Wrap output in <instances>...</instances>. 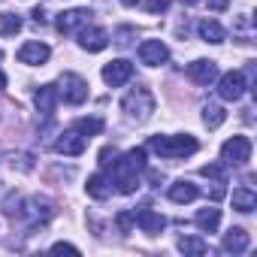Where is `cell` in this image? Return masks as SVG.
<instances>
[{
  "label": "cell",
  "mask_w": 257,
  "mask_h": 257,
  "mask_svg": "<svg viewBox=\"0 0 257 257\" xmlns=\"http://www.w3.org/2000/svg\"><path fill=\"white\" fill-rule=\"evenodd\" d=\"M233 209L242 212V215L254 212V209H257V194H254L251 188H236V191H233Z\"/></svg>",
  "instance_id": "44dd1931"
},
{
  "label": "cell",
  "mask_w": 257,
  "mask_h": 257,
  "mask_svg": "<svg viewBox=\"0 0 257 257\" xmlns=\"http://www.w3.org/2000/svg\"><path fill=\"white\" fill-rule=\"evenodd\" d=\"M79 46L85 52H103L109 46V34L103 28H82L79 31Z\"/></svg>",
  "instance_id": "5bb4252c"
},
{
  "label": "cell",
  "mask_w": 257,
  "mask_h": 257,
  "mask_svg": "<svg viewBox=\"0 0 257 257\" xmlns=\"http://www.w3.org/2000/svg\"><path fill=\"white\" fill-rule=\"evenodd\" d=\"M61 94H58V85H40L37 94H34V103H37V112L40 115H55V106H58Z\"/></svg>",
  "instance_id": "7c38bea8"
},
{
  "label": "cell",
  "mask_w": 257,
  "mask_h": 257,
  "mask_svg": "<svg viewBox=\"0 0 257 257\" xmlns=\"http://www.w3.org/2000/svg\"><path fill=\"white\" fill-rule=\"evenodd\" d=\"M121 112L131 118V121H137V124L149 121L152 112H155V94L149 88H134L131 94L121 97Z\"/></svg>",
  "instance_id": "3957f363"
},
{
  "label": "cell",
  "mask_w": 257,
  "mask_h": 257,
  "mask_svg": "<svg viewBox=\"0 0 257 257\" xmlns=\"http://www.w3.org/2000/svg\"><path fill=\"white\" fill-rule=\"evenodd\" d=\"M182 4H188V7H194V4H200V0H182Z\"/></svg>",
  "instance_id": "e575fe53"
},
{
  "label": "cell",
  "mask_w": 257,
  "mask_h": 257,
  "mask_svg": "<svg viewBox=\"0 0 257 257\" xmlns=\"http://www.w3.org/2000/svg\"><path fill=\"white\" fill-rule=\"evenodd\" d=\"M115 224H118V230H121V233H131V227L137 224V215H134V212H118Z\"/></svg>",
  "instance_id": "484cf974"
},
{
  "label": "cell",
  "mask_w": 257,
  "mask_h": 257,
  "mask_svg": "<svg viewBox=\"0 0 257 257\" xmlns=\"http://www.w3.org/2000/svg\"><path fill=\"white\" fill-rule=\"evenodd\" d=\"M115 158H118V152H115V149H109V146H106V149H103V152H100V167H106V170H109V167H112V164H115Z\"/></svg>",
  "instance_id": "83f0119b"
},
{
  "label": "cell",
  "mask_w": 257,
  "mask_h": 257,
  "mask_svg": "<svg viewBox=\"0 0 257 257\" xmlns=\"http://www.w3.org/2000/svg\"><path fill=\"white\" fill-rule=\"evenodd\" d=\"M140 61H143L146 67H161V64H167V61H170L167 43H161V40H146V43L140 46Z\"/></svg>",
  "instance_id": "ba28073f"
},
{
  "label": "cell",
  "mask_w": 257,
  "mask_h": 257,
  "mask_svg": "<svg viewBox=\"0 0 257 257\" xmlns=\"http://www.w3.org/2000/svg\"><path fill=\"white\" fill-rule=\"evenodd\" d=\"M248 245H251V236H248L242 227H233V230L224 233V245H221V248H224L227 254H245Z\"/></svg>",
  "instance_id": "2e32d148"
},
{
  "label": "cell",
  "mask_w": 257,
  "mask_h": 257,
  "mask_svg": "<svg viewBox=\"0 0 257 257\" xmlns=\"http://www.w3.org/2000/svg\"><path fill=\"white\" fill-rule=\"evenodd\" d=\"M224 121H227V112H224V106H218V103H206V106H203V124L209 127V131L221 127Z\"/></svg>",
  "instance_id": "7402d4cb"
},
{
  "label": "cell",
  "mask_w": 257,
  "mask_h": 257,
  "mask_svg": "<svg viewBox=\"0 0 257 257\" xmlns=\"http://www.w3.org/2000/svg\"><path fill=\"white\" fill-rule=\"evenodd\" d=\"M85 191H88V197H94V200H106V197L112 194V182H109L103 173H94V176L88 179Z\"/></svg>",
  "instance_id": "ffe728a7"
},
{
  "label": "cell",
  "mask_w": 257,
  "mask_h": 257,
  "mask_svg": "<svg viewBox=\"0 0 257 257\" xmlns=\"http://www.w3.org/2000/svg\"><path fill=\"white\" fill-rule=\"evenodd\" d=\"M179 251H182V254H194V257H200V254L209 251V242L200 239V236H182V239H179Z\"/></svg>",
  "instance_id": "603a6c76"
},
{
  "label": "cell",
  "mask_w": 257,
  "mask_h": 257,
  "mask_svg": "<svg viewBox=\"0 0 257 257\" xmlns=\"http://www.w3.org/2000/svg\"><path fill=\"white\" fill-rule=\"evenodd\" d=\"M194 224H197L203 233H215V230H218V224H221V209H215V206L200 209V212L194 215Z\"/></svg>",
  "instance_id": "d6986e66"
},
{
  "label": "cell",
  "mask_w": 257,
  "mask_h": 257,
  "mask_svg": "<svg viewBox=\"0 0 257 257\" xmlns=\"http://www.w3.org/2000/svg\"><path fill=\"white\" fill-rule=\"evenodd\" d=\"M88 22H91V10H67V13L58 16V31L61 34H76Z\"/></svg>",
  "instance_id": "30bf717a"
},
{
  "label": "cell",
  "mask_w": 257,
  "mask_h": 257,
  "mask_svg": "<svg viewBox=\"0 0 257 257\" xmlns=\"http://www.w3.org/2000/svg\"><path fill=\"white\" fill-rule=\"evenodd\" d=\"M245 73H239V70H230V73H224L221 79H218V97L221 100H242V94H245Z\"/></svg>",
  "instance_id": "8992f818"
},
{
  "label": "cell",
  "mask_w": 257,
  "mask_h": 257,
  "mask_svg": "<svg viewBox=\"0 0 257 257\" xmlns=\"http://www.w3.org/2000/svg\"><path fill=\"white\" fill-rule=\"evenodd\" d=\"M137 215V224L143 227V233H149V236H158L164 227H167V218L161 215V212H155V209H140V212H134Z\"/></svg>",
  "instance_id": "9a60e30c"
},
{
  "label": "cell",
  "mask_w": 257,
  "mask_h": 257,
  "mask_svg": "<svg viewBox=\"0 0 257 257\" xmlns=\"http://www.w3.org/2000/svg\"><path fill=\"white\" fill-rule=\"evenodd\" d=\"M34 25H46V13L43 10H34Z\"/></svg>",
  "instance_id": "4dcf8cb0"
},
{
  "label": "cell",
  "mask_w": 257,
  "mask_h": 257,
  "mask_svg": "<svg viewBox=\"0 0 257 257\" xmlns=\"http://www.w3.org/2000/svg\"><path fill=\"white\" fill-rule=\"evenodd\" d=\"M131 79H134V64L124 61V58L109 61V64L103 67V82H106L109 88H121L124 82H131Z\"/></svg>",
  "instance_id": "52a82bcc"
},
{
  "label": "cell",
  "mask_w": 257,
  "mask_h": 257,
  "mask_svg": "<svg viewBox=\"0 0 257 257\" xmlns=\"http://www.w3.org/2000/svg\"><path fill=\"white\" fill-rule=\"evenodd\" d=\"M52 251H58V254H61V251H70V254H79V248H76V245H70V242H55V245H52Z\"/></svg>",
  "instance_id": "f546056e"
},
{
  "label": "cell",
  "mask_w": 257,
  "mask_h": 257,
  "mask_svg": "<svg viewBox=\"0 0 257 257\" xmlns=\"http://www.w3.org/2000/svg\"><path fill=\"white\" fill-rule=\"evenodd\" d=\"M55 152L58 155H67V158H76V155L85 152V137L79 131H64L58 137V143H55Z\"/></svg>",
  "instance_id": "4fadbf2b"
},
{
  "label": "cell",
  "mask_w": 257,
  "mask_h": 257,
  "mask_svg": "<svg viewBox=\"0 0 257 257\" xmlns=\"http://www.w3.org/2000/svg\"><path fill=\"white\" fill-rule=\"evenodd\" d=\"M0 58H4V52H0Z\"/></svg>",
  "instance_id": "d590c367"
},
{
  "label": "cell",
  "mask_w": 257,
  "mask_h": 257,
  "mask_svg": "<svg viewBox=\"0 0 257 257\" xmlns=\"http://www.w3.org/2000/svg\"><path fill=\"white\" fill-rule=\"evenodd\" d=\"M167 7H170V0H146V10H149L152 16H158V13H167Z\"/></svg>",
  "instance_id": "4316f807"
},
{
  "label": "cell",
  "mask_w": 257,
  "mask_h": 257,
  "mask_svg": "<svg viewBox=\"0 0 257 257\" xmlns=\"http://www.w3.org/2000/svg\"><path fill=\"white\" fill-rule=\"evenodd\" d=\"M212 7H215V10H224V7H227V0H212Z\"/></svg>",
  "instance_id": "d6a6232c"
},
{
  "label": "cell",
  "mask_w": 257,
  "mask_h": 257,
  "mask_svg": "<svg viewBox=\"0 0 257 257\" xmlns=\"http://www.w3.org/2000/svg\"><path fill=\"white\" fill-rule=\"evenodd\" d=\"M206 179H215V182H224V173H221V167H203L200 170Z\"/></svg>",
  "instance_id": "f1b7e54d"
},
{
  "label": "cell",
  "mask_w": 257,
  "mask_h": 257,
  "mask_svg": "<svg viewBox=\"0 0 257 257\" xmlns=\"http://www.w3.org/2000/svg\"><path fill=\"white\" fill-rule=\"evenodd\" d=\"M58 94L64 97V103L79 106V103L88 100V82H85L82 76H76V73H64V76L58 79Z\"/></svg>",
  "instance_id": "277c9868"
},
{
  "label": "cell",
  "mask_w": 257,
  "mask_h": 257,
  "mask_svg": "<svg viewBox=\"0 0 257 257\" xmlns=\"http://www.w3.org/2000/svg\"><path fill=\"white\" fill-rule=\"evenodd\" d=\"M121 4H124V7H137V4H140V0H121Z\"/></svg>",
  "instance_id": "836d02e7"
},
{
  "label": "cell",
  "mask_w": 257,
  "mask_h": 257,
  "mask_svg": "<svg viewBox=\"0 0 257 257\" xmlns=\"http://www.w3.org/2000/svg\"><path fill=\"white\" fill-rule=\"evenodd\" d=\"M49 55H52V49L46 43H25L19 49V61L28 64V67H43L49 61Z\"/></svg>",
  "instance_id": "8fae6325"
},
{
  "label": "cell",
  "mask_w": 257,
  "mask_h": 257,
  "mask_svg": "<svg viewBox=\"0 0 257 257\" xmlns=\"http://www.w3.org/2000/svg\"><path fill=\"white\" fill-rule=\"evenodd\" d=\"M197 197H200V188L188 179H179V182L170 185V200L173 203H194Z\"/></svg>",
  "instance_id": "e0dca14e"
},
{
  "label": "cell",
  "mask_w": 257,
  "mask_h": 257,
  "mask_svg": "<svg viewBox=\"0 0 257 257\" xmlns=\"http://www.w3.org/2000/svg\"><path fill=\"white\" fill-rule=\"evenodd\" d=\"M19 31H22V16H16V13L0 16V37H16Z\"/></svg>",
  "instance_id": "d4e9b609"
},
{
  "label": "cell",
  "mask_w": 257,
  "mask_h": 257,
  "mask_svg": "<svg viewBox=\"0 0 257 257\" xmlns=\"http://www.w3.org/2000/svg\"><path fill=\"white\" fill-rule=\"evenodd\" d=\"M188 79H191L194 85H212V82L218 79V64H215V61L200 58V61L188 64Z\"/></svg>",
  "instance_id": "9c48e42d"
},
{
  "label": "cell",
  "mask_w": 257,
  "mask_h": 257,
  "mask_svg": "<svg viewBox=\"0 0 257 257\" xmlns=\"http://www.w3.org/2000/svg\"><path fill=\"white\" fill-rule=\"evenodd\" d=\"M149 149L155 152V155H161L164 161H182V158H188V155H194L197 149H200V143L191 137V134H182V137H152L149 140Z\"/></svg>",
  "instance_id": "7a4b0ae2"
},
{
  "label": "cell",
  "mask_w": 257,
  "mask_h": 257,
  "mask_svg": "<svg viewBox=\"0 0 257 257\" xmlns=\"http://www.w3.org/2000/svg\"><path fill=\"white\" fill-rule=\"evenodd\" d=\"M146 170V149H131L121 161L115 158L109 182L115 185L118 194H134L140 188V173Z\"/></svg>",
  "instance_id": "6da1fadb"
},
{
  "label": "cell",
  "mask_w": 257,
  "mask_h": 257,
  "mask_svg": "<svg viewBox=\"0 0 257 257\" xmlns=\"http://www.w3.org/2000/svg\"><path fill=\"white\" fill-rule=\"evenodd\" d=\"M73 131H79L82 137H97L103 131V121L100 118H76L73 121Z\"/></svg>",
  "instance_id": "cb8c5ba5"
},
{
  "label": "cell",
  "mask_w": 257,
  "mask_h": 257,
  "mask_svg": "<svg viewBox=\"0 0 257 257\" xmlns=\"http://www.w3.org/2000/svg\"><path fill=\"white\" fill-rule=\"evenodd\" d=\"M221 161L224 167H245L251 161V140L248 137H233L221 146Z\"/></svg>",
  "instance_id": "5b68a950"
},
{
  "label": "cell",
  "mask_w": 257,
  "mask_h": 257,
  "mask_svg": "<svg viewBox=\"0 0 257 257\" xmlns=\"http://www.w3.org/2000/svg\"><path fill=\"white\" fill-rule=\"evenodd\" d=\"M197 34H200V40H203V43H212V46H218V43H224V40H227L224 28H221L215 19H203V22L197 25Z\"/></svg>",
  "instance_id": "ac0fdd59"
},
{
  "label": "cell",
  "mask_w": 257,
  "mask_h": 257,
  "mask_svg": "<svg viewBox=\"0 0 257 257\" xmlns=\"http://www.w3.org/2000/svg\"><path fill=\"white\" fill-rule=\"evenodd\" d=\"M149 179H152V185H161V182H164V176H161V173H149Z\"/></svg>",
  "instance_id": "1f68e13d"
}]
</instances>
